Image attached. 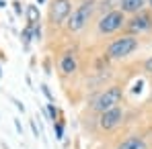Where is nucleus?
<instances>
[{
  "label": "nucleus",
  "mask_w": 152,
  "mask_h": 149,
  "mask_svg": "<svg viewBox=\"0 0 152 149\" xmlns=\"http://www.w3.org/2000/svg\"><path fill=\"white\" fill-rule=\"evenodd\" d=\"M115 149H148V145H146V141L142 137L134 135V137H127L126 141H121Z\"/></svg>",
  "instance_id": "9d476101"
},
{
  "label": "nucleus",
  "mask_w": 152,
  "mask_h": 149,
  "mask_svg": "<svg viewBox=\"0 0 152 149\" xmlns=\"http://www.w3.org/2000/svg\"><path fill=\"white\" fill-rule=\"evenodd\" d=\"M48 114L51 117V121H53V123H58V114H60V110L56 108V104H53V102L48 104Z\"/></svg>",
  "instance_id": "ddd939ff"
},
{
  "label": "nucleus",
  "mask_w": 152,
  "mask_h": 149,
  "mask_svg": "<svg viewBox=\"0 0 152 149\" xmlns=\"http://www.w3.org/2000/svg\"><path fill=\"white\" fill-rule=\"evenodd\" d=\"M93 12H95V0H86L80 6H76L74 10H72V14H70V19L66 21L68 33H80L84 27L88 25Z\"/></svg>",
  "instance_id": "f03ea898"
},
{
  "label": "nucleus",
  "mask_w": 152,
  "mask_h": 149,
  "mask_svg": "<svg viewBox=\"0 0 152 149\" xmlns=\"http://www.w3.org/2000/svg\"><path fill=\"white\" fill-rule=\"evenodd\" d=\"M121 96H124L121 86H109V88H105L101 94L93 100V110L99 112V114H103V112H107V110L119 106Z\"/></svg>",
  "instance_id": "7ed1b4c3"
},
{
  "label": "nucleus",
  "mask_w": 152,
  "mask_h": 149,
  "mask_svg": "<svg viewBox=\"0 0 152 149\" xmlns=\"http://www.w3.org/2000/svg\"><path fill=\"white\" fill-rule=\"evenodd\" d=\"M0 8H6V2L4 0H0Z\"/></svg>",
  "instance_id": "4be33fe9"
},
{
  "label": "nucleus",
  "mask_w": 152,
  "mask_h": 149,
  "mask_svg": "<svg viewBox=\"0 0 152 149\" xmlns=\"http://www.w3.org/2000/svg\"><path fill=\"white\" fill-rule=\"evenodd\" d=\"M121 121H124V108L121 106H115V108L103 112L101 117H99V127H101L103 131H111V129H115Z\"/></svg>",
  "instance_id": "0eeeda50"
},
{
  "label": "nucleus",
  "mask_w": 152,
  "mask_h": 149,
  "mask_svg": "<svg viewBox=\"0 0 152 149\" xmlns=\"http://www.w3.org/2000/svg\"><path fill=\"white\" fill-rule=\"evenodd\" d=\"M72 14V0H51L48 10V21L51 27L64 25Z\"/></svg>",
  "instance_id": "39448f33"
},
{
  "label": "nucleus",
  "mask_w": 152,
  "mask_h": 149,
  "mask_svg": "<svg viewBox=\"0 0 152 149\" xmlns=\"http://www.w3.org/2000/svg\"><path fill=\"white\" fill-rule=\"evenodd\" d=\"M33 39H35V35H33V27L27 25L25 29H23V33H21V41H23V47H25V49H29V45H31Z\"/></svg>",
  "instance_id": "f8f14e48"
},
{
  "label": "nucleus",
  "mask_w": 152,
  "mask_h": 149,
  "mask_svg": "<svg viewBox=\"0 0 152 149\" xmlns=\"http://www.w3.org/2000/svg\"><path fill=\"white\" fill-rule=\"evenodd\" d=\"M12 6H15V14H17V17H23V6H21V2H19V0H15V2H12Z\"/></svg>",
  "instance_id": "2eb2a0df"
},
{
  "label": "nucleus",
  "mask_w": 152,
  "mask_h": 149,
  "mask_svg": "<svg viewBox=\"0 0 152 149\" xmlns=\"http://www.w3.org/2000/svg\"><path fill=\"white\" fill-rule=\"evenodd\" d=\"M148 8H150V10H152V0H148Z\"/></svg>",
  "instance_id": "5701e85b"
},
{
  "label": "nucleus",
  "mask_w": 152,
  "mask_h": 149,
  "mask_svg": "<svg viewBox=\"0 0 152 149\" xmlns=\"http://www.w3.org/2000/svg\"><path fill=\"white\" fill-rule=\"evenodd\" d=\"M37 4H45V0H37Z\"/></svg>",
  "instance_id": "b1692460"
},
{
  "label": "nucleus",
  "mask_w": 152,
  "mask_h": 149,
  "mask_svg": "<svg viewBox=\"0 0 152 149\" xmlns=\"http://www.w3.org/2000/svg\"><path fill=\"white\" fill-rule=\"evenodd\" d=\"M53 131H56V139H64V129L60 123H53Z\"/></svg>",
  "instance_id": "4468645a"
},
{
  "label": "nucleus",
  "mask_w": 152,
  "mask_h": 149,
  "mask_svg": "<svg viewBox=\"0 0 152 149\" xmlns=\"http://www.w3.org/2000/svg\"><path fill=\"white\" fill-rule=\"evenodd\" d=\"M152 29V10H142L134 17H129L126 23V35H142V33H148Z\"/></svg>",
  "instance_id": "423d86ee"
},
{
  "label": "nucleus",
  "mask_w": 152,
  "mask_h": 149,
  "mask_svg": "<svg viewBox=\"0 0 152 149\" xmlns=\"http://www.w3.org/2000/svg\"><path fill=\"white\" fill-rule=\"evenodd\" d=\"M140 47V41L138 37H132V35H121L117 39H113L107 47V57L109 59H126L129 57L134 51Z\"/></svg>",
  "instance_id": "f257e3e1"
},
{
  "label": "nucleus",
  "mask_w": 152,
  "mask_h": 149,
  "mask_svg": "<svg viewBox=\"0 0 152 149\" xmlns=\"http://www.w3.org/2000/svg\"><path fill=\"white\" fill-rule=\"evenodd\" d=\"M144 70H146L148 74H152V55L146 59V61H144Z\"/></svg>",
  "instance_id": "a211bd4d"
},
{
  "label": "nucleus",
  "mask_w": 152,
  "mask_h": 149,
  "mask_svg": "<svg viewBox=\"0 0 152 149\" xmlns=\"http://www.w3.org/2000/svg\"><path fill=\"white\" fill-rule=\"evenodd\" d=\"M126 23H127V14L124 10L115 8V10H111V12H105L101 19H99L97 31H99L101 35H113V33L126 29Z\"/></svg>",
  "instance_id": "20e7f679"
},
{
  "label": "nucleus",
  "mask_w": 152,
  "mask_h": 149,
  "mask_svg": "<svg viewBox=\"0 0 152 149\" xmlns=\"http://www.w3.org/2000/svg\"><path fill=\"white\" fill-rule=\"evenodd\" d=\"M33 35H35V41H41V23L33 27Z\"/></svg>",
  "instance_id": "dca6fc26"
},
{
  "label": "nucleus",
  "mask_w": 152,
  "mask_h": 149,
  "mask_svg": "<svg viewBox=\"0 0 152 149\" xmlns=\"http://www.w3.org/2000/svg\"><path fill=\"white\" fill-rule=\"evenodd\" d=\"M15 129H17V133H19V135H23V125H21L19 119H15Z\"/></svg>",
  "instance_id": "6ab92c4d"
},
{
  "label": "nucleus",
  "mask_w": 152,
  "mask_h": 149,
  "mask_svg": "<svg viewBox=\"0 0 152 149\" xmlns=\"http://www.w3.org/2000/svg\"><path fill=\"white\" fill-rule=\"evenodd\" d=\"M12 102H15V104H17V110H21V112H25V106H23V102H21V100L12 98Z\"/></svg>",
  "instance_id": "aec40b11"
},
{
  "label": "nucleus",
  "mask_w": 152,
  "mask_h": 149,
  "mask_svg": "<svg viewBox=\"0 0 152 149\" xmlns=\"http://www.w3.org/2000/svg\"><path fill=\"white\" fill-rule=\"evenodd\" d=\"M41 92H43V94H45V96H48V100H50V102H53V96H51L50 88H48V86H45V84H41Z\"/></svg>",
  "instance_id": "f3484780"
},
{
  "label": "nucleus",
  "mask_w": 152,
  "mask_h": 149,
  "mask_svg": "<svg viewBox=\"0 0 152 149\" xmlns=\"http://www.w3.org/2000/svg\"><path fill=\"white\" fill-rule=\"evenodd\" d=\"M25 17H27V25L35 27L41 23V14H39V6L37 4H27L25 8Z\"/></svg>",
  "instance_id": "9b49d317"
},
{
  "label": "nucleus",
  "mask_w": 152,
  "mask_h": 149,
  "mask_svg": "<svg viewBox=\"0 0 152 149\" xmlns=\"http://www.w3.org/2000/svg\"><path fill=\"white\" fill-rule=\"evenodd\" d=\"M58 68H60V74L62 76H72L78 70V61H76V53L74 51H64L60 55V61H58Z\"/></svg>",
  "instance_id": "6e6552de"
},
{
  "label": "nucleus",
  "mask_w": 152,
  "mask_h": 149,
  "mask_svg": "<svg viewBox=\"0 0 152 149\" xmlns=\"http://www.w3.org/2000/svg\"><path fill=\"white\" fill-rule=\"evenodd\" d=\"M150 98H152V92H150Z\"/></svg>",
  "instance_id": "a878e982"
},
{
  "label": "nucleus",
  "mask_w": 152,
  "mask_h": 149,
  "mask_svg": "<svg viewBox=\"0 0 152 149\" xmlns=\"http://www.w3.org/2000/svg\"><path fill=\"white\" fill-rule=\"evenodd\" d=\"M146 4H148V0H121V4H119V10H124L126 14L134 17V14L142 12Z\"/></svg>",
  "instance_id": "1a4fd4ad"
},
{
  "label": "nucleus",
  "mask_w": 152,
  "mask_h": 149,
  "mask_svg": "<svg viewBox=\"0 0 152 149\" xmlns=\"http://www.w3.org/2000/svg\"><path fill=\"white\" fill-rule=\"evenodd\" d=\"M31 129H33V135L39 137V129H37V123H35V121H31Z\"/></svg>",
  "instance_id": "412c9836"
},
{
  "label": "nucleus",
  "mask_w": 152,
  "mask_h": 149,
  "mask_svg": "<svg viewBox=\"0 0 152 149\" xmlns=\"http://www.w3.org/2000/svg\"><path fill=\"white\" fill-rule=\"evenodd\" d=\"M0 78H2V66H0Z\"/></svg>",
  "instance_id": "393cba45"
}]
</instances>
